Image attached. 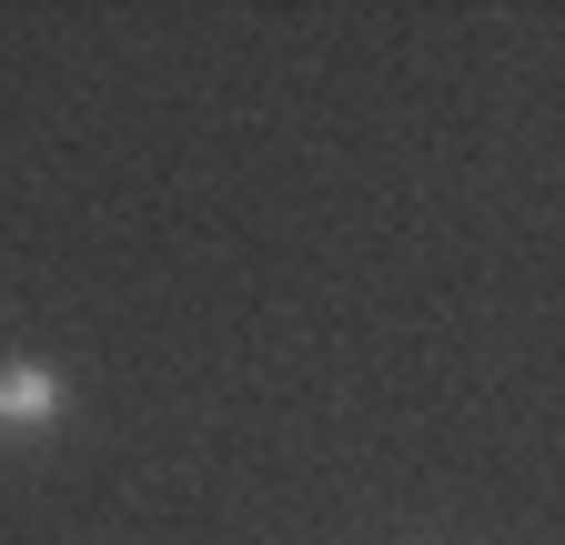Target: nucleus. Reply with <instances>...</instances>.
Listing matches in <instances>:
<instances>
[{"mask_svg":"<svg viewBox=\"0 0 565 545\" xmlns=\"http://www.w3.org/2000/svg\"><path fill=\"white\" fill-rule=\"evenodd\" d=\"M0 425H61V374L51 364H0Z\"/></svg>","mask_w":565,"mask_h":545,"instance_id":"obj_1","label":"nucleus"}]
</instances>
